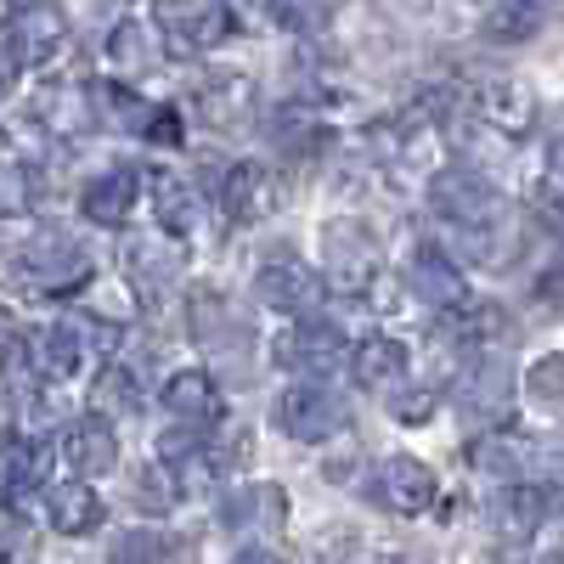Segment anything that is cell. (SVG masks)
<instances>
[{
  "label": "cell",
  "instance_id": "6da1fadb",
  "mask_svg": "<svg viewBox=\"0 0 564 564\" xmlns=\"http://www.w3.org/2000/svg\"><path fill=\"white\" fill-rule=\"evenodd\" d=\"M430 204H435V215L452 226V238H463V249L475 254V260H491V231H497V220H502V193L480 175V170H441L435 181H430Z\"/></svg>",
  "mask_w": 564,
  "mask_h": 564
},
{
  "label": "cell",
  "instance_id": "7a4b0ae2",
  "mask_svg": "<svg viewBox=\"0 0 564 564\" xmlns=\"http://www.w3.org/2000/svg\"><path fill=\"white\" fill-rule=\"evenodd\" d=\"M90 271L97 265H90L85 243H74L68 231H40V238L18 243V254H12V276L29 294H74L90 282Z\"/></svg>",
  "mask_w": 564,
  "mask_h": 564
},
{
  "label": "cell",
  "instance_id": "3957f363",
  "mask_svg": "<svg viewBox=\"0 0 564 564\" xmlns=\"http://www.w3.org/2000/svg\"><path fill=\"white\" fill-rule=\"evenodd\" d=\"M379 276V238L361 220H327L322 226V282L339 294H361Z\"/></svg>",
  "mask_w": 564,
  "mask_h": 564
},
{
  "label": "cell",
  "instance_id": "277c9868",
  "mask_svg": "<svg viewBox=\"0 0 564 564\" xmlns=\"http://www.w3.org/2000/svg\"><path fill=\"white\" fill-rule=\"evenodd\" d=\"M276 423H282V435H294V441H305V446H322V441L345 435L350 406L327 390V384H294V390L276 395Z\"/></svg>",
  "mask_w": 564,
  "mask_h": 564
},
{
  "label": "cell",
  "instance_id": "5b68a950",
  "mask_svg": "<svg viewBox=\"0 0 564 564\" xmlns=\"http://www.w3.org/2000/svg\"><path fill=\"white\" fill-rule=\"evenodd\" d=\"M254 294H260V305H271V311H282V316H316L327 289H322V276H316L305 260L276 254V260H265V265L254 271Z\"/></svg>",
  "mask_w": 564,
  "mask_h": 564
},
{
  "label": "cell",
  "instance_id": "8992f818",
  "mask_svg": "<svg viewBox=\"0 0 564 564\" xmlns=\"http://www.w3.org/2000/svg\"><path fill=\"white\" fill-rule=\"evenodd\" d=\"M159 34L175 52H215L231 34V12H226V0H164Z\"/></svg>",
  "mask_w": 564,
  "mask_h": 564
},
{
  "label": "cell",
  "instance_id": "52a82bcc",
  "mask_svg": "<svg viewBox=\"0 0 564 564\" xmlns=\"http://www.w3.org/2000/svg\"><path fill=\"white\" fill-rule=\"evenodd\" d=\"M23 350H29V367L40 372V379H74V372L90 361V327L79 322H45L34 327V334H23Z\"/></svg>",
  "mask_w": 564,
  "mask_h": 564
},
{
  "label": "cell",
  "instance_id": "ba28073f",
  "mask_svg": "<svg viewBox=\"0 0 564 564\" xmlns=\"http://www.w3.org/2000/svg\"><path fill=\"white\" fill-rule=\"evenodd\" d=\"M181 249L164 243V238H141L124 249V276H130V289L141 305H164L175 289H181Z\"/></svg>",
  "mask_w": 564,
  "mask_h": 564
},
{
  "label": "cell",
  "instance_id": "9c48e42d",
  "mask_svg": "<svg viewBox=\"0 0 564 564\" xmlns=\"http://www.w3.org/2000/svg\"><path fill=\"white\" fill-rule=\"evenodd\" d=\"M164 412L181 423L186 435H204V430H215V423L226 417V395H220V384L209 379V372H170L164 379Z\"/></svg>",
  "mask_w": 564,
  "mask_h": 564
},
{
  "label": "cell",
  "instance_id": "30bf717a",
  "mask_svg": "<svg viewBox=\"0 0 564 564\" xmlns=\"http://www.w3.org/2000/svg\"><path fill=\"white\" fill-rule=\"evenodd\" d=\"M220 525L238 531V536H271L289 525V491L271 486V480H254V486H238L226 491L220 502Z\"/></svg>",
  "mask_w": 564,
  "mask_h": 564
},
{
  "label": "cell",
  "instance_id": "8fae6325",
  "mask_svg": "<svg viewBox=\"0 0 564 564\" xmlns=\"http://www.w3.org/2000/svg\"><path fill=\"white\" fill-rule=\"evenodd\" d=\"M339 361H345V334L327 322H305L276 339V367H289L294 379H327Z\"/></svg>",
  "mask_w": 564,
  "mask_h": 564
},
{
  "label": "cell",
  "instance_id": "7c38bea8",
  "mask_svg": "<svg viewBox=\"0 0 564 564\" xmlns=\"http://www.w3.org/2000/svg\"><path fill=\"white\" fill-rule=\"evenodd\" d=\"M372 497H379L390 513H423L435 502V468L417 457H384V468L372 475Z\"/></svg>",
  "mask_w": 564,
  "mask_h": 564
},
{
  "label": "cell",
  "instance_id": "4fadbf2b",
  "mask_svg": "<svg viewBox=\"0 0 564 564\" xmlns=\"http://www.w3.org/2000/svg\"><path fill=\"white\" fill-rule=\"evenodd\" d=\"M63 457L79 480H102L119 468V435H113V423L108 417H74L68 423V435H63Z\"/></svg>",
  "mask_w": 564,
  "mask_h": 564
},
{
  "label": "cell",
  "instance_id": "5bb4252c",
  "mask_svg": "<svg viewBox=\"0 0 564 564\" xmlns=\"http://www.w3.org/2000/svg\"><path fill=\"white\" fill-rule=\"evenodd\" d=\"M7 52L18 57V68L23 63H52L63 45H68V18H57L52 7H18V18H12V29H7Z\"/></svg>",
  "mask_w": 564,
  "mask_h": 564
},
{
  "label": "cell",
  "instance_id": "9a60e30c",
  "mask_svg": "<svg viewBox=\"0 0 564 564\" xmlns=\"http://www.w3.org/2000/svg\"><path fill=\"white\" fill-rule=\"evenodd\" d=\"M406 289H412L423 305H435V311H463V300H468L457 265H452L435 243H417V249H412V260H406Z\"/></svg>",
  "mask_w": 564,
  "mask_h": 564
},
{
  "label": "cell",
  "instance_id": "2e32d148",
  "mask_svg": "<svg viewBox=\"0 0 564 564\" xmlns=\"http://www.w3.org/2000/svg\"><path fill=\"white\" fill-rule=\"evenodd\" d=\"M135 204H141V175H135V170H108V175H97V181L85 186V198H79V209L97 220V226H124Z\"/></svg>",
  "mask_w": 564,
  "mask_h": 564
},
{
  "label": "cell",
  "instance_id": "e0dca14e",
  "mask_svg": "<svg viewBox=\"0 0 564 564\" xmlns=\"http://www.w3.org/2000/svg\"><path fill=\"white\" fill-rule=\"evenodd\" d=\"M45 475V446L29 441V435H7L0 441V508L23 502Z\"/></svg>",
  "mask_w": 564,
  "mask_h": 564
},
{
  "label": "cell",
  "instance_id": "ac0fdd59",
  "mask_svg": "<svg viewBox=\"0 0 564 564\" xmlns=\"http://www.w3.org/2000/svg\"><path fill=\"white\" fill-rule=\"evenodd\" d=\"M102 497L90 491L85 480H74V486H52L45 491V520H52V531H63V536H90L102 525Z\"/></svg>",
  "mask_w": 564,
  "mask_h": 564
},
{
  "label": "cell",
  "instance_id": "d6986e66",
  "mask_svg": "<svg viewBox=\"0 0 564 564\" xmlns=\"http://www.w3.org/2000/svg\"><path fill=\"white\" fill-rule=\"evenodd\" d=\"M468 463H475L480 475L502 480V486H525L531 446H525L520 435H508V430H491V435H480L475 446H468Z\"/></svg>",
  "mask_w": 564,
  "mask_h": 564
},
{
  "label": "cell",
  "instance_id": "ffe728a7",
  "mask_svg": "<svg viewBox=\"0 0 564 564\" xmlns=\"http://www.w3.org/2000/svg\"><path fill=\"white\" fill-rule=\"evenodd\" d=\"M108 57H113L119 68H130V74L159 68V63H164V34H159V23H148V18H124V23L108 34Z\"/></svg>",
  "mask_w": 564,
  "mask_h": 564
},
{
  "label": "cell",
  "instance_id": "44dd1931",
  "mask_svg": "<svg viewBox=\"0 0 564 564\" xmlns=\"http://www.w3.org/2000/svg\"><path fill=\"white\" fill-rule=\"evenodd\" d=\"M547 491H536V486H502L497 497H491V525L497 531H508V536H531V531H542L547 525Z\"/></svg>",
  "mask_w": 564,
  "mask_h": 564
},
{
  "label": "cell",
  "instance_id": "7402d4cb",
  "mask_svg": "<svg viewBox=\"0 0 564 564\" xmlns=\"http://www.w3.org/2000/svg\"><path fill=\"white\" fill-rule=\"evenodd\" d=\"M463 406L486 423H508V361L502 356L475 361V372L463 379Z\"/></svg>",
  "mask_w": 564,
  "mask_h": 564
},
{
  "label": "cell",
  "instance_id": "603a6c76",
  "mask_svg": "<svg viewBox=\"0 0 564 564\" xmlns=\"http://www.w3.org/2000/svg\"><path fill=\"white\" fill-rule=\"evenodd\" d=\"M34 108H40V124L52 130V135H79V130L97 124V108H90V90H85V85H57V90H45Z\"/></svg>",
  "mask_w": 564,
  "mask_h": 564
},
{
  "label": "cell",
  "instance_id": "cb8c5ba5",
  "mask_svg": "<svg viewBox=\"0 0 564 564\" xmlns=\"http://www.w3.org/2000/svg\"><path fill=\"white\" fill-rule=\"evenodd\" d=\"M356 384L361 390H395L401 379H406V345L401 339H367L361 350H356Z\"/></svg>",
  "mask_w": 564,
  "mask_h": 564
},
{
  "label": "cell",
  "instance_id": "d4e9b609",
  "mask_svg": "<svg viewBox=\"0 0 564 564\" xmlns=\"http://www.w3.org/2000/svg\"><path fill=\"white\" fill-rule=\"evenodd\" d=\"M475 108L491 119V124H508V130H525L536 119V102H531V90L520 79H491L475 90Z\"/></svg>",
  "mask_w": 564,
  "mask_h": 564
},
{
  "label": "cell",
  "instance_id": "484cf974",
  "mask_svg": "<svg viewBox=\"0 0 564 564\" xmlns=\"http://www.w3.org/2000/svg\"><path fill=\"white\" fill-rule=\"evenodd\" d=\"M220 215L226 220H254L260 209H265V175H260V164H231V170H220Z\"/></svg>",
  "mask_w": 564,
  "mask_h": 564
},
{
  "label": "cell",
  "instance_id": "4316f807",
  "mask_svg": "<svg viewBox=\"0 0 564 564\" xmlns=\"http://www.w3.org/2000/svg\"><path fill=\"white\" fill-rule=\"evenodd\" d=\"M345 12V0H265V18L289 34H316Z\"/></svg>",
  "mask_w": 564,
  "mask_h": 564
},
{
  "label": "cell",
  "instance_id": "83f0119b",
  "mask_svg": "<svg viewBox=\"0 0 564 564\" xmlns=\"http://www.w3.org/2000/svg\"><path fill=\"white\" fill-rule=\"evenodd\" d=\"M542 29V0H486V34L491 40H531Z\"/></svg>",
  "mask_w": 564,
  "mask_h": 564
},
{
  "label": "cell",
  "instance_id": "f1b7e54d",
  "mask_svg": "<svg viewBox=\"0 0 564 564\" xmlns=\"http://www.w3.org/2000/svg\"><path fill=\"white\" fill-rule=\"evenodd\" d=\"M175 536H164L159 525H135V531H124L119 542H113V564H175Z\"/></svg>",
  "mask_w": 564,
  "mask_h": 564
},
{
  "label": "cell",
  "instance_id": "f546056e",
  "mask_svg": "<svg viewBox=\"0 0 564 564\" xmlns=\"http://www.w3.org/2000/svg\"><path fill=\"white\" fill-rule=\"evenodd\" d=\"M153 209H159V226L170 231V238H186V231H193V220H198V209H193V193H186V186L175 181V175H159L153 181Z\"/></svg>",
  "mask_w": 564,
  "mask_h": 564
},
{
  "label": "cell",
  "instance_id": "4dcf8cb0",
  "mask_svg": "<svg viewBox=\"0 0 564 564\" xmlns=\"http://www.w3.org/2000/svg\"><path fill=\"white\" fill-rule=\"evenodd\" d=\"M97 406H102V412H135V406H141V379H135L124 361H108V367H102ZM102 412H97V417H102Z\"/></svg>",
  "mask_w": 564,
  "mask_h": 564
},
{
  "label": "cell",
  "instance_id": "1f68e13d",
  "mask_svg": "<svg viewBox=\"0 0 564 564\" xmlns=\"http://www.w3.org/2000/svg\"><path fill=\"white\" fill-rule=\"evenodd\" d=\"M40 198V181L29 164H0V215H29Z\"/></svg>",
  "mask_w": 564,
  "mask_h": 564
},
{
  "label": "cell",
  "instance_id": "d6a6232c",
  "mask_svg": "<svg viewBox=\"0 0 564 564\" xmlns=\"http://www.w3.org/2000/svg\"><path fill=\"white\" fill-rule=\"evenodd\" d=\"M525 395L536 406H564V356H536L525 372Z\"/></svg>",
  "mask_w": 564,
  "mask_h": 564
},
{
  "label": "cell",
  "instance_id": "836d02e7",
  "mask_svg": "<svg viewBox=\"0 0 564 564\" xmlns=\"http://www.w3.org/2000/svg\"><path fill=\"white\" fill-rule=\"evenodd\" d=\"M390 406H395V417H401V423H430V412H435V390H417V395H395Z\"/></svg>",
  "mask_w": 564,
  "mask_h": 564
},
{
  "label": "cell",
  "instance_id": "e575fe53",
  "mask_svg": "<svg viewBox=\"0 0 564 564\" xmlns=\"http://www.w3.org/2000/svg\"><path fill=\"white\" fill-rule=\"evenodd\" d=\"M536 215L564 231V186H542V193H536Z\"/></svg>",
  "mask_w": 564,
  "mask_h": 564
},
{
  "label": "cell",
  "instance_id": "d590c367",
  "mask_svg": "<svg viewBox=\"0 0 564 564\" xmlns=\"http://www.w3.org/2000/svg\"><path fill=\"white\" fill-rule=\"evenodd\" d=\"M18 345H23V334H18V322H12V311L0 305V361H7V356H18Z\"/></svg>",
  "mask_w": 564,
  "mask_h": 564
},
{
  "label": "cell",
  "instance_id": "8d00e7d4",
  "mask_svg": "<svg viewBox=\"0 0 564 564\" xmlns=\"http://www.w3.org/2000/svg\"><path fill=\"white\" fill-rule=\"evenodd\" d=\"M12 90H18V57L0 45V97H12Z\"/></svg>",
  "mask_w": 564,
  "mask_h": 564
},
{
  "label": "cell",
  "instance_id": "74e56055",
  "mask_svg": "<svg viewBox=\"0 0 564 564\" xmlns=\"http://www.w3.org/2000/svg\"><path fill=\"white\" fill-rule=\"evenodd\" d=\"M547 170H553V186H564V135H553V148H547Z\"/></svg>",
  "mask_w": 564,
  "mask_h": 564
},
{
  "label": "cell",
  "instance_id": "f35d334b",
  "mask_svg": "<svg viewBox=\"0 0 564 564\" xmlns=\"http://www.w3.org/2000/svg\"><path fill=\"white\" fill-rule=\"evenodd\" d=\"M231 564H282V558H276V553H265V547H249V553H238Z\"/></svg>",
  "mask_w": 564,
  "mask_h": 564
},
{
  "label": "cell",
  "instance_id": "ab89813d",
  "mask_svg": "<svg viewBox=\"0 0 564 564\" xmlns=\"http://www.w3.org/2000/svg\"><path fill=\"white\" fill-rule=\"evenodd\" d=\"M226 12H265V0H226Z\"/></svg>",
  "mask_w": 564,
  "mask_h": 564
},
{
  "label": "cell",
  "instance_id": "60d3db41",
  "mask_svg": "<svg viewBox=\"0 0 564 564\" xmlns=\"http://www.w3.org/2000/svg\"><path fill=\"white\" fill-rule=\"evenodd\" d=\"M379 564H417V558H406V553H384Z\"/></svg>",
  "mask_w": 564,
  "mask_h": 564
},
{
  "label": "cell",
  "instance_id": "b9f144b4",
  "mask_svg": "<svg viewBox=\"0 0 564 564\" xmlns=\"http://www.w3.org/2000/svg\"><path fill=\"white\" fill-rule=\"evenodd\" d=\"M547 564H564V547H558V553H547Z\"/></svg>",
  "mask_w": 564,
  "mask_h": 564
},
{
  "label": "cell",
  "instance_id": "7bdbcfd3",
  "mask_svg": "<svg viewBox=\"0 0 564 564\" xmlns=\"http://www.w3.org/2000/svg\"><path fill=\"white\" fill-rule=\"evenodd\" d=\"M558 463H564V441H558Z\"/></svg>",
  "mask_w": 564,
  "mask_h": 564
}]
</instances>
